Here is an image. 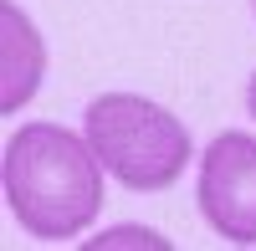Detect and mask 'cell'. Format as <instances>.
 <instances>
[{"label": "cell", "mask_w": 256, "mask_h": 251, "mask_svg": "<svg viewBox=\"0 0 256 251\" xmlns=\"http://www.w3.org/2000/svg\"><path fill=\"white\" fill-rule=\"evenodd\" d=\"M195 205L205 226L230 246H256V134L226 128L205 144Z\"/></svg>", "instance_id": "cell-3"}, {"label": "cell", "mask_w": 256, "mask_h": 251, "mask_svg": "<svg viewBox=\"0 0 256 251\" xmlns=\"http://www.w3.org/2000/svg\"><path fill=\"white\" fill-rule=\"evenodd\" d=\"M251 10H256V0H251Z\"/></svg>", "instance_id": "cell-7"}, {"label": "cell", "mask_w": 256, "mask_h": 251, "mask_svg": "<svg viewBox=\"0 0 256 251\" xmlns=\"http://www.w3.org/2000/svg\"><path fill=\"white\" fill-rule=\"evenodd\" d=\"M102 159L88 134L31 118L6 138L0 190L6 210L31 241H77L102 216Z\"/></svg>", "instance_id": "cell-1"}, {"label": "cell", "mask_w": 256, "mask_h": 251, "mask_svg": "<svg viewBox=\"0 0 256 251\" xmlns=\"http://www.w3.org/2000/svg\"><path fill=\"white\" fill-rule=\"evenodd\" d=\"M41 77H46V41L36 20L16 0H0V113H20L41 92Z\"/></svg>", "instance_id": "cell-4"}, {"label": "cell", "mask_w": 256, "mask_h": 251, "mask_svg": "<svg viewBox=\"0 0 256 251\" xmlns=\"http://www.w3.org/2000/svg\"><path fill=\"white\" fill-rule=\"evenodd\" d=\"M246 113L256 118V72H251V82H246Z\"/></svg>", "instance_id": "cell-6"}, {"label": "cell", "mask_w": 256, "mask_h": 251, "mask_svg": "<svg viewBox=\"0 0 256 251\" xmlns=\"http://www.w3.org/2000/svg\"><path fill=\"white\" fill-rule=\"evenodd\" d=\"M92 251H113V246H148V251H169V236H159L154 226H108L102 236H88Z\"/></svg>", "instance_id": "cell-5"}, {"label": "cell", "mask_w": 256, "mask_h": 251, "mask_svg": "<svg viewBox=\"0 0 256 251\" xmlns=\"http://www.w3.org/2000/svg\"><path fill=\"white\" fill-rule=\"evenodd\" d=\"M82 134L98 149L108 180L134 195H159L180 184L184 164L195 159L184 118L144 92H98L82 113Z\"/></svg>", "instance_id": "cell-2"}]
</instances>
